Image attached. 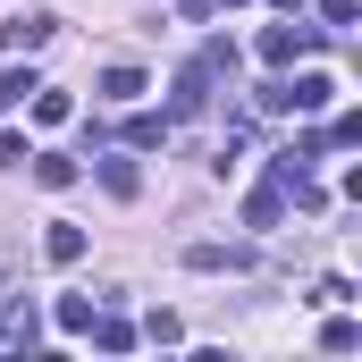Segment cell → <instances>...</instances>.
Wrapping results in <instances>:
<instances>
[{"mask_svg":"<svg viewBox=\"0 0 362 362\" xmlns=\"http://www.w3.org/2000/svg\"><path fill=\"white\" fill-rule=\"evenodd\" d=\"M211 85H219V68H211V59L194 51V59L177 68V101H169V127H177V118H202V110H211Z\"/></svg>","mask_w":362,"mask_h":362,"instance_id":"6da1fadb","label":"cell"},{"mask_svg":"<svg viewBox=\"0 0 362 362\" xmlns=\"http://www.w3.org/2000/svg\"><path fill=\"white\" fill-rule=\"evenodd\" d=\"M303 51H320L312 25H270V34H262V59H270V68H295Z\"/></svg>","mask_w":362,"mask_h":362,"instance_id":"7a4b0ae2","label":"cell"},{"mask_svg":"<svg viewBox=\"0 0 362 362\" xmlns=\"http://www.w3.org/2000/svg\"><path fill=\"white\" fill-rule=\"evenodd\" d=\"M51 25H59V17H42V8L0 17V51H42V42H51Z\"/></svg>","mask_w":362,"mask_h":362,"instance_id":"3957f363","label":"cell"},{"mask_svg":"<svg viewBox=\"0 0 362 362\" xmlns=\"http://www.w3.org/2000/svg\"><path fill=\"white\" fill-rule=\"evenodd\" d=\"M185 270H253V245H185Z\"/></svg>","mask_w":362,"mask_h":362,"instance_id":"277c9868","label":"cell"},{"mask_svg":"<svg viewBox=\"0 0 362 362\" xmlns=\"http://www.w3.org/2000/svg\"><path fill=\"white\" fill-rule=\"evenodd\" d=\"M286 219V185H253L245 194V228H278Z\"/></svg>","mask_w":362,"mask_h":362,"instance_id":"5b68a950","label":"cell"},{"mask_svg":"<svg viewBox=\"0 0 362 362\" xmlns=\"http://www.w3.org/2000/svg\"><path fill=\"white\" fill-rule=\"evenodd\" d=\"M93 346H101V354H127V346H135V320H118V312H93V329H85Z\"/></svg>","mask_w":362,"mask_h":362,"instance_id":"8992f818","label":"cell"},{"mask_svg":"<svg viewBox=\"0 0 362 362\" xmlns=\"http://www.w3.org/2000/svg\"><path fill=\"white\" fill-rule=\"evenodd\" d=\"M127 144H135V152H160V144H169V110H160V118L135 110V118H127Z\"/></svg>","mask_w":362,"mask_h":362,"instance_id":"52a82bcc","label":"cell"},{"mask_svg":"<svg viewBox=\"0 0 362 362\" xmlns=\"http://www.w3.org/2000/svg\"><path fill=\"white\" fill-rule=\"evenodd\" d=\"M42 253L68 270V262H85V228H68V219H51V236H42Z\"/></svg>","mask_w":362,"mask_h":362,"instance_id":"ba28073f","label":"cell"},{"mask_svg":"<svg viewBox=\"0 0 362 362\" xmlns=\"http://www.w3.org/2000/svg\"><path fill=\"white\" fill-rule=\"evenodd\" d=\"M329 101H337L329 76H295V85H286V110H329Z\"/></svg>","mask_w":362,"mask_h":362,"instance_id":"9c48e42d","label":"cell"},{"mask_svg":"<svg viewBox=\"0 0 362 362\" xmlns=\"http://www.w3.org/2000/svg\"><path fill=\"white\" fill-rule=\"evenodd\" d=\"M34 118H42V127H68V118H76V101H68V93H51V85H34Z\"/></svg>","mask_w":362,"mask_h":362,"instance_id":"30bf717a","label":"cell"},{"mask_svg":"<svg viewBox=\"0 0 362 362\" xmlns=\"http://www.w3.org/2000/svg\"><path fill=\"white\" fill-rule=\"evenodd\" d=\"M93 312H101L93 295H59V329H68V337H85V329H93Z\"/></svg>","mask_w":362,"mask_h":362,"instance_id":"8fae6325","label":"cell"},{"mask_svg":"<svg viewBox=\"0 0 362 362\" xmlns=\"http://www.w3.org/2000/svg\"><path fill=\"white\" fill-rule=\"evenodd\" d=\"M144 93V68H101V101H135Z\"/></svg>","mask_w":362,"mask_h":362,"instance_id":"7c38bea8","label":"cell"},{"mask_svg":"<svg viewBox=\"0 0 362 362\" xmlns=\"http://www.w3.org/2000/svg\"><path fill=\"white\" fill-rule=\"evenodd\" d=\"M101 185H110L118 202H135V194H144V177H135V160H101Z\"/></svg>","mask_w":362,"mask_h":362,"instance_id":"4fadbf2b","label":"cell"},{"mask_svg":"<svg viewBox=\"0 0 362 362\" xmlns=\"http://www.w3.org/2000/svg\"><path fill=\"white\" fill-rule=\"evenodd\" d=\"M34 177H42L51 194H59V185H76V160H59V152H42V160H34Z\"/></svg>","mask_w":362,"mask_h":362,"instance_id":"5bb4252c","label":"cell"},{"mask_svg":"<svg viewBox=\"0 0 362 362\" xmlns=\"http://www.w3.org/2000/svg\"><path fill=\"white\" fill-rule=\"evenodd\" d=\"M320 346H329V354H354L362 329H354V320H329V329H320Z\"/></svg>","mask_w":362,"mask_h":362,"instance_id":"9a60e30c","label":"cell"},{"mask_svg":"<svg viewBox=\"0 0 362 362\" xmlns=\"http://www.w3.org/2000/svg\"><path fill=\"white\" fill-rule=\"evenodd\" d=\"M144 337H152V346H177L185 329H177V312H152V320H144Z\"/></svg>","mask_w":362,"mask_h":362,"instance_id":"2e32d148","label":"cell"},{"mask_svg":"<svg viewBox=\"0 0 362 362\" xmlns=\"http://www.w3.org/2000/svg\"><path fill=\"white\" fill-rule=\"evenodd\" d=\"M34 152H25V135H0V169H25Z\"/></svg>","mask_w":362,"mask_h":362,"instance_id":"e0dca14e","label":"cell"},{"mask_svg":"<svg viewBox=\"0 0 362 362\" xmlns=\"http://www.w3.org/2000/svg\"><path fill=\"white\" fill-rule=\"evenodd\" d=\"M320 17H329V25H354V17H362V0H320Z\"/></svg>","mask_w":362,"mask_h":362,"instance_id":"ac0fdd59","label":"cell"},{"mask_svg":"<svg viewBox=\"0 0 362 362\" xmlns=\"http://www.w3.org/2000/svg\"><path fill=\"white\" fill-rule=\"evenodd\" d=\"M270 8H286V17H295V8H303V0H270Z\"/></svg>","mask_w":362,"mask_h":362,"instance_id":"d6986e66","label":"cell"},{"mask_svg":"<svg viewBox=\"0 0 362 362\" xmlns=\"http://www.w3.org/2000/svg\"><path fill=\"white\" fill-rule=\"evenodd\" d=\"M211 8H245V0H211Z\"/></svg>","mask_w":362,"mask_h":362,"instance_id":"ffe728a7","label":"cell"},{"mask_svg":"<svg viewBox=\"0 0 362 362\" xmlns=\"http://www.w3.org/2000/svg\"><path fill=\"white\" fill-rule=\"evenodd\" d=\"M0 110H8V93H0Z\"/></svg>","mask_w":362,"mask_h":362,"instance_id":"44dd1931","label":"cell"},{"mask_svg":"<svg viewBox=\"0 0 362 362\" xmlns=\"http://www.w3.org/2000/svg\"><path fill=\"white\" fill-rule=\"evenodd\" d=\"M0 337H8V329H0Z\"/></svg>","mask_w":362,"mask_h":362,"instance_id":"7402d4cb","label":"cell"}]
</instances>
